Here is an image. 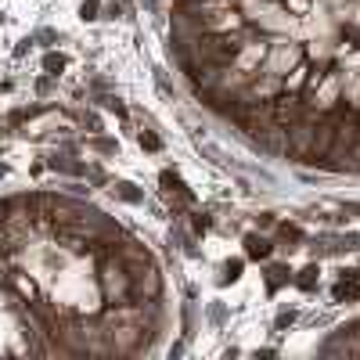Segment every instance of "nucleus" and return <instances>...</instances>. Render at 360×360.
<instances>
[{"label":"nucleus","instance_id":"8","mask_svg":"<svg viewBox=\"0 0 360 360\" xmlns=\"http://www.w3.org/2000/svg\"><path fill=\"white\" fill-rule=\"evenodd\" d=\"M238 274H242V259H231V263H224V278H238Z\"/></svg>","mask_w":360,"mask_h":360},{"label":"nucleus","instance_id":"10","mask_svg":"<svg viewBox=\"0 0 360 360\" xmlns=\"http://www.w3.org/2000/svg\"><path fill=\"white\" fill-rule=\"evenodd\" d=\"M141 144L148 148V152H159V137L155 134H141Z\"/></svg>","mask_w":360,"mask_h":360},{"label":"nucleus","instance_id":"6","mask_svg":"<svg viewBox=\"0 0 360 360\" xmlns=\"http://www.w3.org/2000/svg\"><path fill=\"white\" fill-rule=\"evenodd\" d=\"M317 278H321V270H317V266H307V270H299L295 285H299V288H314V285H317Z\"/></svg>","mask_w":360,"mask_h":360},{"label":"nucleus","instance_id":"3","mask_svg":"<svg viewBox=\"0 0 360 360\" xmlns=\"http://www.w3.org/2000/svg\"><path fill=\"white\" fill-rule=\"evenodd\" d=\"M321 353H328V356H335V353H360V321L342 324L339 332L321 346Z\"/></svg>","mask_w":360,"mask_h":360},{"label":"nucleus","instance_id":"5","mask_svg":"<svg viewBox=\"0 0 360 360\" xmlns=\"http://www.w3.org/2000/svg\"><path fill=\"white\" fill-rule=\"evenodd\" d=\"M245 252H249L252 259H266V256H270L266 238H256V234H249V238H245Z\"/></svg>","mask_w":360,"mask_h":360},{"label":"nucleus","instance_id":"4","mask_svg":"<svg viewBox=\"0 0 360 360\" xmlns=\"http://www.w3.org/2000/svg\"><path fill=\"white\" fill-rule=\"evenodd\" d=\"M335 299L346 303V299H360V270H346L342 281L335 285Z\"/></svg>","mask_w":360,"mask_h":360},{"label":"nucleus","instance_id":"7","mask_svg":"<svg viewBox=\"0 0 360 360\" xmlns=\"http://www.w3.org/2000/svg\"><path fill=\"white\" fill-rule=\"evenodd\" d=\"M44 65H47V72H54V76H58V72L65 69V58H62V54H47V62H44Z\"/></svg>","mask_w":360,"mask_h":360},{"label":"nucleus","instance_id":"11","mask_svg":"<svg viewBox=\"0 0 360 360\" xmlns=\"http://www.w3.org/2000/svg\"><path fill=\"white\" fill-rule=\"evenodd\" d=\"M98 11V0H83V18H94Z\"/></svg>","mask_w":360,"mask_h":360},{"label":"nucleus","instance_id":"9","mask_svg":"<svg viewBox=\"0 0 360 360\" xmlns=\"http://www.w3.org/2000/svg\"><path fill=\"white\" fill-rule=\"evenodd\" d=\"M285 278H288V270L285 266H274V270H270V288H278Z\"/></svg>","mask_w":360,"mask_h":360},{"label":"nucleus","instance_id":"1","mask_svg":"<svg viewBox=\"0 0 360 360\" xmlns=\"http://www.w3.org/2000/svg\"><path fill=\"white\" fill-rule=\"evenodd\" d=\"M169 54L256 152L360 173V0H173Z\"/></svg>","mask_w":360,"mask_h":360},{"label":"nucleus","instance_id":"2","mask_svg":"<svg viewBox=\"0 0 360 360\" xmlns=\"http://www.w3.org/2000/svg\"><path fill=\"white\" fill-rule=\"evenodd\" d=\"M169 324L155 252L94 202L0 198V353L141 356Z\"/></svg>","mask_w":360,"mask_h":360}]
</instances>
